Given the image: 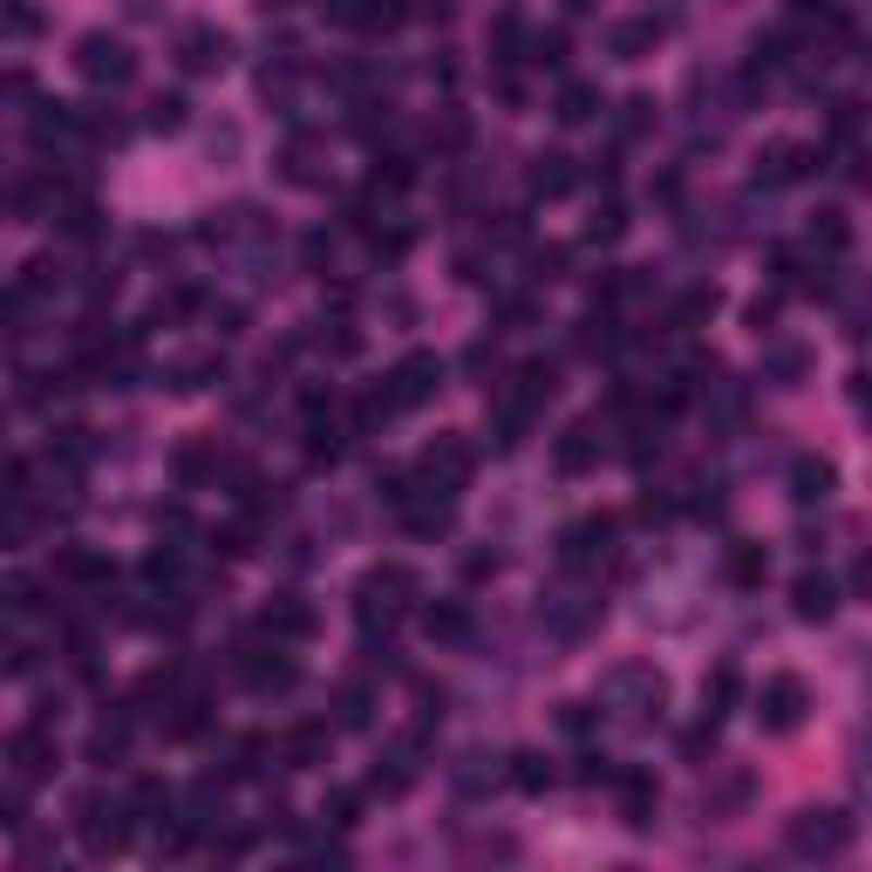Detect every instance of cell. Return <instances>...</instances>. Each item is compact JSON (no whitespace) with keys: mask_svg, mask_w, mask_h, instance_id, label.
<instances>
[{"mask_svg":"<svg viewBox=\"0 0 872 872\" xmlns=\"http://www.w3.org/2000/svg\"><path fill=\"white\" fill-rule=\"evenodd\" d=\"M669 511H675L669 498H655V491H648V498H640V504H634V519H640V525H661V519H669Z\"/></svg>","mask_w":872,"mask_h":872,"instance_id":"db71d44e","label":"cell"},{"mask_svg":"<svg viewBox=\"0 0 872 872\" xmlns=\"http://www.w3.org/2000/svg\"><path fill=\"white\" fill-rule=\"evenodd\" d=\"M519 48H525V21L519 14H498L491 21V55L498 62H519Z\"/></svg>","mask_w":872,"mask_h":872,"instance_id":"e575fe53","label":"cell"},{"mask_svg":"<svg viewBox=\"0 0 872 872\" xmlns=\"http://www.w3.org/2000/svg\"><path fill=\"white\" fill-rule=\"evenodd\" d=\"M75 68H83L89 83L123 89V83L137 75V55H130V48H123L116 35H83V41H75Z\"/></svg>","mask_w":872,"mask_h":872,"instance_id":"5b68a950","label":"cell"},{"mask_svg":"<svg viewBox=\"0 0 872 872\" xmlns=\"http://www.w3.org/2000/svg\"><path fill=\"white\" fill-rule=\"evenodd\" d=\"M423 634H429V640H444V648H457V640H471V607H457V600L429 607V613H423Z\"/></svg>","mask_w":872,"mask_h":872,"instance_id":"44dd1931","label":"cell"},{"mask_svg":"<svg viewBox=\"0 0 872 872\" xmlns=\"http://www.w3.org/2000/svg\"><path fill=\"white\" fill-rule=\"evenodd\" d=\"M613 790H621V818H627L634 832H648L655 825V805H661L655 777L648 771H613Z\"/></svg>","mask_w":872,"mask_h":872,"instance_id":"8fae6325","label":"cell"},{"mask_svg":"<svg viewBox=\"0 0 872 872\" xmlns=\"http://www.w3.org/2000/svg\"><path fill=\"white\" fill-rule=\"evenodd\" d=\"M600 457V436H594V423H573V429H559V444H552V464L566 471V477H580L586 464Z\"/></svg>","mask_w":872,"mask_h":872,"instance_id":"e0dca14e","label":"cell"},{"mask_svg":"<svg viewBox=\"0 0 872 872\" xmlns=\"http://www.w3.org/2000/svg\"><path fill=\"white\" fill-rule=\"evenodd\" d=\"M709 314H715V294H709V287H696V294H682L675 327H696V321H709Z\"/></svg>","mask_w":872,"mask_h":872,"instance_id":"ab89813d","label":"cell"},{"mask_svg":"<svg viewBox=\"0 0 872 872\" xmlns=\"http://www.w3.org/2000/svg\"><path fill=\"white\" fill-rule=\"evenodd\" d=\"M0 825H8V832H21V825H28V811H21V798H0Z\"/></svg>","mask_w":872,"mask_h":872,"instance_id":"6f0895ef","label":"cell"},{"mask_svg":"<svg viewBox=\"0 0 872 872\" xmlns=\"http://www.w3.org/2000/svg\"><path fill=\"white\" fill-rule=\"evenodd\" d=\"M409 185H416V164H409V158H382V164L369 171V191H375V198H396V191H409Z\"/></svg>","mask_w":872,"mask_h":872,"instance_id":"f546056e","label":"cell"},{"mask_svg":"<svg viewBox=\"0 0 872 872\" xmlns=\"http://www.w3.org/2000/svg\"><path fill=\"white\" fill-rule=\"evenodd\" d=\"M204 382H219V354H185L171 369V389H204Z\"/></svg>","mask_w":872,"mask_h":872,"instance_id":"836d02e7","label":"cell"},{"mask_svg":"<svg viewBox=\"0 0 872 872\" xmlns=\"http://www.w3.org/2000/svg\"><path fill=\"white\" fill-rule=\"evenodd\" d=\"M532 191H538V198H559V191H573V158H559V150H546V158L532 164Z\"/></svg>","mask_w":872,"mask_h":872,"instance_id":"603a6c76","label":"cell"},{"mask_svg":"<svg viewBox=\"0 0 872 872\" xmlns=\"http://www.w3.org/2000/svg\"><path fill=\"white\" fill-rule=\"evenodd\" d=\"M559 266H566V246H546V252H532V279H559Z\"/></svg>","mask_w":872,"mask_h":872,"instance_id":"f907efd6","label":"cell"},{"mask_svg":"<svg viewBox=\"0 0 872 872\" xmlns=\"http://www.w3.org/2000/svg\"><path fill=\"white\" fill-rule=\"evenodd\" d=\"M416 784V736H402L389 757L375 763V777H369V790H382V798H402V790Z\"/></svg>","mask_w":872,"mask_h":872,"instance_id":"9a60e30c","label":"cell"},{"mask_svg":"<svg viewBox=\"0 0 872 872\" xmlns=\"http://www.w3.org/2000/svg\"><path fill=\"white\" fill-rule=\"evenodd\" d=\"M600 116V89L594 83H566L559 89V123H594Z\"/></svg>","mask_w":872,"mask_h":872,"instance_id":"f1b7e54d","label":"cell"},{"mask_svg":"<svg viewBox=\"0 0 872 872\" xmlns=\"http://www.w3.org/2000/svg\"><path fill=\"white\" fill-rule=\"evenodd\" d=\"M532 62H538V68H559V62H566V35H559V28L538 35V41H532Z\"/></svg>","mask_w":872,"mask_h":872,"instance_id":"7dc6e473","label":"cell"},{"mask_svg":"<svg viewBox=\"0 0 872 872\" xmlns=\"http://www.w3.org/2000/svg\"><path fill=\"white\" fill-rule=\"evenodd\" d=\"M573 777H580V784H613V763H607V757H594V750H586Z\"/></svg>","mask_w":872,"mask_h":872,"instance_id":"816d5d0a","label":"cell"},{"mask_svg":"<svg viewBox=\"0 0 872 872\" xmlns=\"http://www.w3.org/2000/svg\"><path fill=\"white\" fill-rule=\"evenodd\" d=\"M177 62H185L191 75H212L233 62V35H219V28H185L177 35Z\"/></svg>","mask_w":872,"mask_h":872,"instance_id":"30bf717a","label":"cell"},{"mask_svg":"<svg viewBox=\"0 0 872 872\" xmlns=\"http://www.w3.org/2000/svg\"><path fill=\"white\" fill-rule=\"evenodd\" d=\"M661 696H669V682H661V669H648V661H621V669L607 675V702H621L627 715L661 709Z\"/></svg>","mask_w":872,"mask_h":872,"instance_id":"8992f818","label":"cell"},{"mask_svg":"<svg viewBox=\"0 0 872 872\" xmlns=\"http://www.w3.org/2000/svg\"><path fill=\"white\" fill-rule=\"evenodd\" d=\"M409 594H416V573H409V566H375L362 580V594H354V613H362V627H375V621L389 627Z\"/></svg>","mask_w":872,"mask_h":872,"instance_id":"7a4b0ae2","label":"cell"},{"mask_svg":"<svg viewBox=\"0 0 872 872\" xmlns=\"http://www.w3.org/2000/svg\"><path fill=\"white\" fill-rule=\"evenodd\" d=\"M750 321H757V335H763V327L777 321V294H757V300H750Z\"/></svg>","mask_w":872,"mask_h":872,"instance_id":"11a10c76","label":"cell"},{"mask_svg":"<svg viewBox=\"0 0 872 872\" xmlns=\"http://www.w3.org/2000/svg\"><path fill=\"white\" fill-rule=\"evenodd\" d=\"M805 709H811L805 675H771V682H763V696H757V723L771 730V736H784V730L805 723Z\"/></svg>","mask_w":872,"mask_h":872,"instance_id":"277c9868","label":"cell"},{"mask_svg":"<svg viewBox=\"0 0 872 872\" xmlns=\"http://www.w3.org/2000/svg\"><path fill=\"white\" fill-rule=\"evenodd\" d=\"M164 811H171V790L158 777H137L130 784V818H158V825H164Z\"/></svg>","mask_w":872,"mask_h":872,"instance_id":"1f68e13d","label":"cell"},{"mask_svg":"<svg viewBox=\"0 0 872 872\" xmlns=\"http://www.w3.org/2000/svg\"><path fill=\"white\" fill-rule=\"evenodd\" d=\"M832 491H838L832 457H798V464H790V498H798V504H825Z\"/></svg>","mask_w":872,"mask_h":872,"instance_id":"2e32d148","label":"cell"},{"mask_svg":"<svg viewBox=\"0 0 872 872\" xmlns=\"http://www.w3.org/2000/svg\"><path fill=\"white\" fill-rule=\"evenodd\" d=\"M790 14H798V21H811V14L832 21V0H790Z\"/></svg>","mask_w":872,"mask_h":872,"instance_id":"9f6ffc18","label":"cell"},{"mask_svg":"<svg viewBox=\"0 0 872 872\" xmlns=\"http://www.w3.org/2000/svg\"><path fill=\"white\" fill-rule=\"evenodd\" d=\"M8 763H14L21 784H41L48 771H55V743H48V730H41V723L14 730V736H8Z\"/></svg>","mask_w":872,"mask_h":872,"instance_id":"9c48e42d","label":"cell"},{"mask_svg":"<svg viewBox=\"0 0 872 872\" xmlns=\"http://www.w3.org/2000/svg\"><path fill=\"white\" fill-rule=\"evenodd\" d=\"M335 715H341V730H362L369 715H375V696H369L362 682H348V688H341V702H335Z\"/></svg>","mask_w":872,"mask_h":872,"instance_id":"8d00e7d4","label":"cell"},{"mask_svg":"<svg viewBox=\"0 0 872 872\" xmlns=\"http://www.w3.org/2000/svg\"><path fill=\"white\" fill-rule=\"evenodd\" d=\"M552 389H559V369H552V362H525V369H519V402H525V409L552 402Z\"/></svg>","mask_w":872,"mask_h":872,"instance_id":"83f0119b","label":"cell"},{"mask_svg":"<svg viewBox=\"0 0 872 872\" xmlns=\"http://www.w3.org/2000/svg\"><path fill=\"white\" fill-rule=\"evenodd\" d=\"M423 477H429V484H444V491H457V484L471 477V450L457 444V436H436V444L423 450Z\"/></svg>","mask_w":872,"mask_h":872,"instance_id":"4fadbf2b","label":"cell"},{"mask_svg":"<svg viewBox=\"0 0 872 872\" xmlns=\"http://www.w3.org/2000/svg\"><path fill=\"white\" fill-rule=\"evenodd\" d=\"M811 246H818V252H845V246H852V225H845V212H818V219H811Z\"/></svg>","mask_w":872,"mask_h":872,"instance_id":"d6a6232c","label":"cell"},{"mask_svg":"<svg viewBox=\"0 0 872 872\" xmlns=\"http://www.w3.org/2000/svg\"><path fill=\"white\" fill-rule=\"evenodd\" d=\"M321 757H327V723H294L287 730V763L307 771V763H321Z\"/></svg>","mask_w":872,"mask_h":872,"instance_id":"cb8c5ba5","label":"cell"},{"mask_svg":"<svg viewBox=\"0 0 872 872\" xmlns=\"http://www.w3.org/2000/svg\"><path fill=\"white\" fill-rule=\"evenodd\" d=\"M198 730H204V702H198V696H185V702H177V715H171V736L185 743V736H198Z\"/></svg>","mask_w":872,"mask_h":872,"instance_id":"ee69618b","label":"cell"},{"mask_svg":"<svg viewBox=\"0 0 872 872\" xmlns=\"http://www.w3.org/2000/svg\"><path fill=\"white\" fill-rule=\"evenodd\" d=\"M354 811H362V798H354V790H335V798L321 805V818H327L335 832H348V825H354Z\"/></svg>","mask_w":872,"mask_h":872,"instance_id":"b9f144b4","label":"cell"},{"mask_svg":"<svg viewBox=\"0 0 872 872\" xmlns=\"http://www.w3.org/2000/svg\"><path fill=\"white\" fill-rule=\"evenodd\" d=\"M89 757H96V763H123V757H130V715L102 723V730L89 736Z\"/></svg>","mask_w":872,"mask_h":872,"instance_id":"4316f807","label":"cell"},{"mask_svg":"<svg viewBox=\"0 0 872 872\" xmlns=\"http://www.w3.org/2000/svg\"><path fill=\"white\" fill-rule=\"evenodd\" d=\"M266 634H273V640H307V634H314V607L273 600V607H266Z\"/></svg>","mask_w":872,"mask_h":872,"instance_id":"7402d4cb","label":"cell"},{"mask_svg":"<svg viewBox=\"0 0 872 872\" xmlns=\"http://www.w3.org/2000/svg\"><path fill=\"white\" fill-rule=\"evenodd\" d=\"M75 832H83L89 852H116V845L130 838V805H110L102 790H83V798H75Z\"/></svg>","mask_w":872,"mask_h":872,"instance_id":"3957f363","label":"cell"},{"mask_svg":"<svg viewBox=\"0 0 872 872\" xmlns=\"http://www.w3.org/2000/svg\"><path fill=\"white\" fill-rule=\"evenodd\" d=\"M307 457H314V464H335V457H341V436L327 429V423H314V429H307Z\"/></svg>","mask_w":872,"mask_h":872,"instance_id":"7bdbcfd3","label":"cell"},{"mask_svg":"<svg viewBox=\"0 0 872 872\" xmlns=\"http://www.w3.org/2000/svg\"><path fill=\"white\" fill-rule=\"evenodd\" d=\"M852 832H859V825H852L845 811H798V818L784 825V845H790L798 859H838L845 845H852Z\"/></svg>","mask_w":872,"mask_h":872,"instance_id":"6da1fadb","label":"cell"},{"mask_svg":"<svg viewBox=\"0 0 872 872\" xmlns=\"http://www.w3.org/2000/svg\"><path fill=\"white\" fill-rule=\"evenodd\" d=\"M736 696H743V675H736V661H723V669L702 682V715H723Z\"/></svg>","mask_w":872,"mask_h":872,"instance_id":"484cf974","label":"cell"},{"mask_svg":"<svg viewBox=\"0 0 872 872\" xmlns=\"http://www.w3.org/2000/svg\"><path fill=\"white\" fill-rule=\"evenodd\" d=\"M511 784H519V790H532V798H538V790H552V757L519 750V757H511Z\"/></svg>","mask_w":872,"mask_h":872,"instance_id":"4dcf8cb0","label":"cell"},{"mask_svg":"<svg viewBox=\"0 0 872 872\" xmlns=\"http://www.w3.org/2000/svg\"><path fill=\"white\" fill-rule=\"evenodd\" d=\"M832 607H838V586L825 573H805L790 586V613H798V621H832Z\"/></svg>","mask_w":872,"mask_h":872,"instance_id":"d6986e66","label":"cell"},{"mask_svg":"<svg viewBox=\"0 0 872 872\" xmlns=\"http://www.w3.org/2000/svg\"><path fill=\"white\" fill-rule=\"evenodd\" d=\"M436 382H444V362H436V354H409V362L382 382V389H389V402H396V416L402 409H416L423 396H436Z\"/></svg>","mask_w":872,"mask_h":872,"instance_id":"ba28073f","label":"cell"},{"mask_svg":"<svg viewBox=\"0 0 872 872\" xmlns=\"http://www.w3.org/2000/svg\"><path fill=\"white\" fill-rule=\"evenodd\" d=\"M763 375H771L777 389H790V382L805 375V348H790V341H784V348H771V354H763Z\"/></svg>","mask_w":872,"mask_h":872,"instance_id":"d590c367","label":"cell"},{"mask_svg":"<svg viewBox=\"0 0 872 872\" xmlns=\"http://www.w3.org/2000/svg\"><path fill=\"white\" fill-rule=\"evenodd\" d=\"M144 573L150 580H177V546H158V552L144 559Z\"/></svg>","mask_w":872,"mask_h":872,"instance_id":"f5cc1de1","label":"cell"},{"mask_svg":"<svg viewBox=\"0 0 872 872\" xmlns=\"http://www.w3.org/2000/svg\"><path fill=\"white\" fill-rule=\"evenodd\" d=\"M185 123V96H158L150 102V130H177Z\"/></svg>","mask_w":872,"mask_h":872,"instance_id":"bcb514c9","label":"cell"},{"mask_svg":"<svg viewBox=\"0 0 872 872\" xmlns=\"http://www.w3.org/2000/svg\"><path fill=\"white\" fill-rule=\"evenodd\" d=\"M763 573H771V559H763V546H750V538H736V546L723 552V580L736 586V594L763 586Z\"/></svg>","mask_w":872,"mask_h":872,"instance_id":"ffe728a7","label":"cell"},{"mask_svg":"<svg viewBox=\"0 0 872 872\" xmlns=\"http://www.w3.org/2000/svg\"><path fill=\"white\" fill-rule=\"evenodd\" d=\"M457 790H484V777H498V757H484V750H471V757H457Z\"/></svg>","mask_w":872,"mask_h":872,"instance_id":"74e56055","label":"cell"},{"mask_svg":"<svg viewBox=\"0 0 872 872\" xmlns=\"http://www.w3.org/2000/svg\"><path fill=\"white\" fill-rule=\"evenodd\" d=\"M559 730H566V736H586V730H594V709H586V702H559Z\"/></svg>","mask_w":872,"mask_h":872,"instance_id":"681fc988","label":"cell"},{"mask_svg":"<svg viewBox=\"0 0 872 872\" xmlns=\"http://www.w3.org/2000/svg\"><path fill=\"white\" fill-rule=\"evenodd\" d=\"M655 41H661V21H655V14H640V21H613V28H607V48H613L621 62H640Z\"/></svg>","mask_w":872,"mask_h":872,"instance_id":"ac0fdd59","label":"cell"},{"mask_svg":"<svg viewBox=\"0 0 872 872\" xmlns=\"http://www.w3.org/2000/svg\"><path fill=\"white\" fill-rule=\"evenodd\" d=\"M607 546H613V519L594 511V519H580V525L559 532V566L580 573V566H594V559H607Z\"/></svg>","mask_w":872,"mask_h":872,"instance_id":"52a82bcc","label":"cell"},{"mask_svg":"<svg viewBox=\"0 0 872 872\" xmlns=\"http://www.w3.org/2000/svg\"><path fill=\"white\" fill-rule=\"evenodd\" d=\"M743 798H750V777L736 771V777H723V784H715V798H709V811H736Z\"/></svg>","mask_w":872,"mask_h":872,"instance_id":"f6af8a7d","label":"cell"},{"mask_svg":"<svg viewBox=\"0 0 872 872\" xmlns=\"http://www.w3.org/2000/svg\"><path fill=\"white\" fill-rule=\"evenodd\" d=\"M212 464H219V457L204 450V444H185V450H177V484H198V477L212 471Z\"/></svg>","mask_w":872,"mask_h":872,"instance_id":"f35d334b","label":"cell"},{"mask_svg":"<svg viewBox=\"0 0 872 872\" xmlns=\"http://www.w3.org/2000/svg\"><path fill=\"white\" fill-rule=\"evenodd\" d=\"M621 233H627V212H621V204H600L594 225H586V239H594V246H600V239H621Z\"/></svg>","mask_w":872,"mask_h":872,"instance_id":"60d3db41","label":"cell"},{"mask_svg":"<svg viewBox=\"0 0 872 872\" xmlns=\"http://www.w3.org/2000/svg\"><path fill=\"white\" fill-rule=\"evenodd\" d=\"M709 750H715V715H709L702 730H688V736H682V757H688V763H702Z\"/></svg>","mask_w":872,"mask_h":872,"instance_id":"c3c4849f","label":"cell"},{"mask_svg":"<svg viewBox=\"0 0 872 872\" xmlns=\"http://www.w3.org/2000/svg\"><path fill=\"white\" fill-rule=\"evenodd\" d=\"M811 158L818 150H805V144H771L757 158V185H798V177L811 171Z\"/></svg>","mask_w":872,"mask_h":872,"instance_id":"5bb4252c","label":"cell"},{"mask_svg":"<svg viewBox=\"0 0 872 872\" xmlns=\"http://www.w3.org/2000/svg\"><path fill=\"white\" fill-rule=\"evenodd\" d=\"M55 573H62V580H75V586H89V580H110V559H102V552H83V546H68V552H55Z\"/></svg>","mask_w":872,"mask_h":872,"instance_id":"d4e9b609","label":"cell"},{"mask_svg":"<svg viewBox=\"0 0 872 872\" xmlns=\"http://www.w3.org/2000/svg\"><path fill=\"white\" fill-rule=\"evenodd\" d=\"M594 613H600V600H586V594H552L546 607H538V621L552 627V640H580Z\"/></svg>","mask_w":872,"mask_h":872,"instance_id":"7c38bea8","label":"cell"}]
</instances>
